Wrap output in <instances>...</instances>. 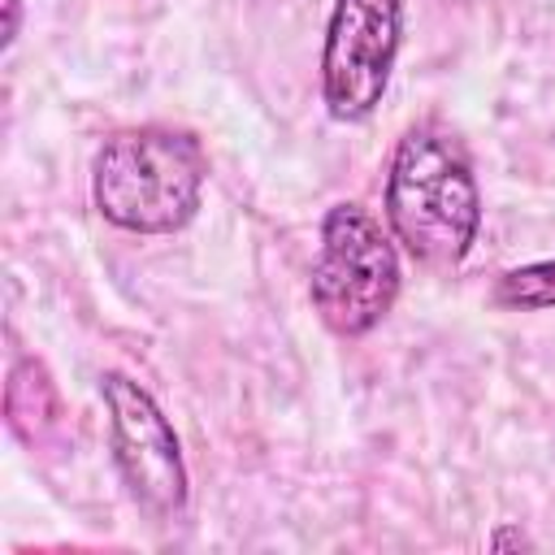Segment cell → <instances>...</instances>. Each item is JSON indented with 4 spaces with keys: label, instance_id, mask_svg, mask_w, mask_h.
Returning <instances> with one entry per match:
<instances>
[{
    "label": "cell",
    "instance_id": "cell-1",
    "mask_svg": "<svg viewBox=\"0 0 555 555\" xmlns=\"http://www.w3.org/2000/svg\"><path fill=\"white\" fill-rule=\"evenodd\" d=\"M386 221L395 243L429 269H455L481 230V191L464 143L442 126H412L386 173Z\"/></svg>",
    "mask_w": 555,
    "mask_h": 555
},
{
    "label": "cell",
    "instance_id": "cell-2",
    "mask_svg": "<svg viewBox=\"0 0 555 555\" xmlns=\"http://www.w3.org/2000/svg\"><path fill=\"white\" fill-rule=\"evenodd\" d=\"M208 152L178 126H130L108 134L91 160V199L126 234H178L199 212Z\"/></svg>",
    "mask_w": 555,
    "mask_h": 555
},
{
    "label": "cell",
    "instance_id": "cell-3",
    "mask_svg": "<svg viewBox=\"0 0 555 555\" xmlns=\"http://www.w3.org/2000/svg\"><path fill=\"white\" fill-rule=\"evenodd\" d=\"M399 251L382 221L360 204H334L321 221V243L308 278V295L325 330L338 338H360L399 299Z\"/></svg>",
    "mask_w": 555,
    "mask_h": 555
},
{
    "label": "cell",
    "instance_id": "cell-4",
    "mask_svg": "<svg viewBox=\"0 0 555 555\" xmlns=\"http://www.w3.org/2000/svg\"><path fill=\"white\" fill-rule=\"evenodd\" d=\"M100 399L108 412L113 464H117L130 499L147 516L173 520L186 507V464H182V447H178L169 416L126 373H104Z\"/></svg>",
    "mask_w": 555,
    "mask_h": 555
},
{
    "label": "cell",
    "instance_id": "cell-5",
    "mask_svg": "<svg viewBox=\"0 0 555 555\" xmlns=\"http://www.w3.org/2000/svg\"><path fill=\"white\" fill-rule=\"evenodd\" d=\"M403 0H334L321 48V100L334 121H364L390 87Z\"/></svg>",
    "mask_w": 555,
    "mask_h": 555
},
{
    "label": "cell",
    "instance_id": "cell-6",
    "mask_svg": "<svg viewBox=\"0 0 555 555\" xmlns=\"http://www.w3.org/2000/svg\"><path fill=\"white\" fill-rule=\"evenodd\" d=\"M4 408H9V425L17 438L26 442H39L43 429L56 425L61 408H56V386L48 377V369L30 356H22L13 369H9V386H4Z\"/></svg>",
    "mask_w": 555,
    "mask_h": 555
},
{
    "label": "cell",
    "instance_id": "cell-7",
    "mask_svg": "<svg viewBox=\"0 0 555 555\" xmlns=\"http://www.w3.org/2000/svg\"><path fill=\"white\" fill-rule=\"evenodd\" d=\"M494 304L499 308H516V312L555 308V260H538V264H520V269L499 273Z\"/></svg>",
    "mask_w": 555,
    "mask_h": 555
},
{
    "label": "cell",
    "instance_id": "cell-8",
    "mask_svg": "<svg viewBox=\"0 0 555 555\" xmlns=\"http://www.w3.org/2000/svg\"><path fill=\"white\" fill-rule=\"evenodd\" d=\"M17 26H22V0H4V48H13V39H17Z\"/></svg>",
    "mask_w": 555,
    "mask_h": 555
},
{
    "label": "cell",
    "instance_id": "cell-9",
    "mask_svg": "<svg viewBox=\"0 0 555 555\" xmlns=\"http://www.w3.org/2000/svg\"><path fill=\"white\" fill-rule=\"evenodd\" d=\"M494 551H503V546H529V538L525 533H516V529H507V533H494V542H490Z\"/></svg>",
    "mask_w": 555,
    "mask_h": 555
}]
</instances>
